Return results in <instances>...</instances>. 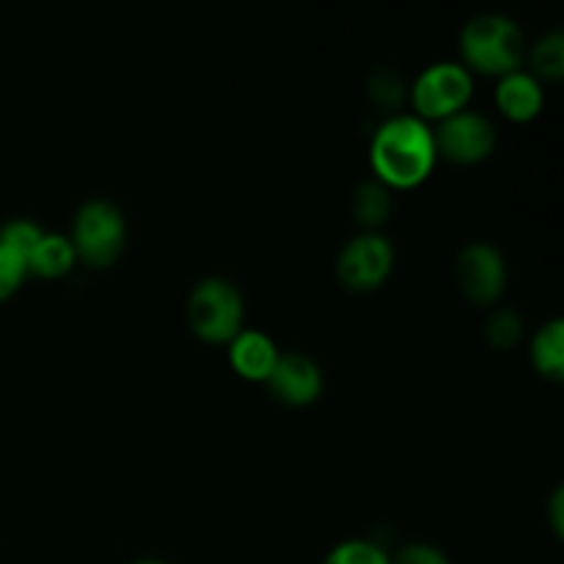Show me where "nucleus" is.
Here are the masks:
<instances>
[{
    "instance_id": "nucleus-1",
    "label": "nucleus",
    "mask_w": 564,
    "mask_h": 564,
    "mask_svg": "<svg viewBox=\"0 0 564 564\" xmlns=\"http://www.w3.org/2000/svg\"><path fill=\"white\" fill-rule=\"evenodd\" d=\"M375 180L389 191H411L433 174L438 154L430 124L416 116H391L369 143Z\"/></svg>"
},
{
    "instance_id": "nucleus-2",
    "label": "nucleus",
    "mask_w": 564,
    "mask_h": 564,
    "mask_svg": "<svg viewBox=\"0 0 564 564\" xmlns=\"http://www.w3.org/2000/svg\"><path fill=\"white\" fill-rule=\"evenodd\" d=\"M460 55L468 72L505 77L521 69L523 31L505 14H479L463 28Z\"/></svg>"
},
{
    "instance_id": "nucleus-3",
    "label": "nucleus",
    "mask_w": 564,
    "mask_h": 564,
    "mask_svg": "<svg viewBox=\"0 0 564 564\" xmlns=\"http://www.w3.org/2000/svg\"><path fill=\"white\" fill-rule=\"evenodd\" d=\"M246 303L240 290L220 275L198 281L187 297V325L207 345H229L242 330Z\"/></svg>"
},
{
    "instance_id": "nucleus-4",
    "label": "nucleus",
    "mask_w": 564,
    "mask_h": 564,
    "mask_svg": "<svg viewBox=\"0 0 564 564\" xmlns=\"http://www.w3.org/2000/svg\"><path fill=\"white\" fill-rule=\"evenodd\" d=\"M72 248L83 264L94 270H105L116 264L127 242L124 215L108 198H91L75 213L72 224Z\"/></svg>"
},
{
    "instance_id": "nucleus-5",
    "label": "nucleus",
    "mask_w": 564,
    "mask_h": 564,
    "mask_svg": "<svg viewBox=\"0 0 564 564\" xmlns=\"http://www.w3.org/2000/svg\"><path fill=\"white\" fill-rule=\"evenodd\" d=\"M471 94V72L455 61H438L416 77L411 88V102L416 108V119L427 124V121H444L466 110Z\"/></svg>"
},
{
    "instance_id": "nucleus-6",
    "label": "nucleus",
    "mask_w": 564,
    "mask_h": 564,
    "mask_svg": "<svg viewBox=\"0 0 564 564\" xmlns=\"http://www.w3.org/2000/svg\"><path fill=\"white\" fill-rule=\"evenodd\" d=\"M394 268V246L378 231H364L341 248L336 259V279L350 292L378 290Z\"/></svg>"
},
{
    "instance_id": "nucleus-7",
    "label": "nucleus",
    "mask_w": 564,
    "mask_h": 564,
    "mask_svg": "<svg viewBox=\"0 0 564 564\" xmlns=\"http://www.w3.org/2000/svg\"><path fill=\"white\" fill-rule=\"evenodd\" d=\"M435 154L455 165H477L494 152L496 127L477 110H460L433 130Z\"/></svg>"
},
{
    "instance_id": "nucleus-8",
    "label": "nucleus",
    "mask_w": 564,
    "mask_h": 564,
    "mask_svg": "<svg viewBox=\"0 0 564 564\" xmlns=\"http://www.w3.org/2000/svg\"><path fill=\"white\" fill-rule=\"evenodd\" d=\"M455 284L477 306H490L507 286V262L490 242H468L455 259Z\"/></svg>"
},
{
    "instance_id": "nucleus-9",
    "label": "nucleus",
    "mask_w": 564,
    "mask_h": 564,
    "mask_svg": "<svg viewBox=\"0 0 564 564\" xmlns=\"http://www.w3.org/2000/svg\"><path fill=\"white\" fill-rule=\"evenodd\" d=\"M264 386L284 405L306 408L323 394V369L306 352H279V361Z\"/></svg>"
},
{
    "instance_id": "nucleus-10",
    "label": "nucleus",
    "mask_w": 564,
    "mask_h": 564,
    "mask_svg": "<svg viewBox=\"0 0 564 564\" xmlns=\"http://www.w3.org/2000/svg\"><path fill=\"white\" fill-rule=\"evenodd\" d=\"M279 361V347L262 330L242 328L235 339L229 341V364L242 380L251 383H264Z\"/></svg>"
},
{
    "instance_id": "nucleus-11",
    "label": "nucleus",
    "mask_w": 564,
    "mask_h": 564,
    "mask_svg": "<svg viewBox=\"0 0 564 564\" xmlns=\"http://www.w3.org/2000/svg\"><path fill=\"white\" fill-rule=\"evenodd\" d=\"M543 86L534 75L529 72H510V75L499 77V88H496V105H499L501 116H507L510 121H532L538 119L540 110H543Z\"/></svg>"
},
{
    "instance_id": "nucleus-12",
    "label": "nucleus",
    "mask_w": 564,
    "mask_h": 564,
    "mask_svg": "<svg viewBox=\"0 0 564 564\" xmlns=\"http://www.w3.org/2000/svg\"><path fill=\"white\" fill-rule=\"evenodd\" d=\"M77 257L72 240L64 235H55V231H44L42 240L36 242V248L28 257L25 268L28 275H39V279H61V275L69 273L75 268Z\"/></svg>"
},
{
    "instance_id": "nucleus-13",
    "label": "nucleus",
    "mask_w": 564,
    "mask_h": 564,
    "mask_svg": "<svg viewBox=\"0 0 564 564\" xmlns=\"http://www.w3.org/2000/svg\"><path fill=\"white\" fill-rule=\"evenodd\" d=\"M529 356H532V367L538 369V375L560 383L564 378V323L562 319H551V323H545L543 328L534 334Z\"/></svg>"
},
{
    "instance_id": "nucleus-14",
    "label": "nucleus",
    "mask_w": 564,
    "mask_h": 564,
    "mask_svg": "<svg viewBox=\"0 0 564 564\" xmlns=\"http://www.w3.org/2000/svg\"><path fill=\"white\" fill-rule=\"evenodd\" d=\"M391 213V196L389 187L380 185L378 180L361 182L352 193V215L358 218V224L375 229V226L383 224Z\"/></svg>"
},
{
    "instance_id": "nucleus-15",
    "label": "nucleus",
    "mask_w": 564,
    "mask_h": 564,
    "mask_svg": "<svg viewBox=\"0 0 564 564\" xmlns=\"http://www.w3.org/2000/svg\"><path fill=\"white\" fill-rule=\"evenodd\" d=\"M529 61H532V75L538 80H562L564 77V33L551 31L540 39L538 44L529 53Z\"/></svg>"
},
{
    "instance_id": "nucleus-16",
    "label": "nucleus",
    "mask_w": 564,
    "mask_h": 564,
    "mask_svg": "<svg viewBox=\"0 0 564 564\" xmlns=\"http://www.w3.org/2000/svg\"><path fill=\"white\" fill-rule=\"evenodd\" d=\"M42 226L33 224V220L28 218L6 220V224L0 226V246L9 248L11 253H17L22 262H28V257H31V251L36 248V242L42 240Z\"/></svg>"
},
{
    "instance_id": "nucleus-17",
    "label": "nucleus",
    "mask_w": 564,
    "mask_h": 564,
    "mask_svg": "<svg viewBox=\"0 0 564 564\" xmlns=\"http://www.w3.org/2000/svg\"><path fill=\"white\" fill-rule=\"evenodd\" d=\"M485 336L496 350H512L523 336V319L512 308H499V312L490 314Z\"/></svg>"
},
{
    "instance_id": "nucleus-18",
    "label": "nucleus",
    "mask_w": 564,
    "mask_h": 564,
    "mask_svg": "<svg viewBox=\"0 0 564 564\" xmlns=\"http://www.w3.org/2000/svg\"><path fill=\"white\" fill-rule=\"evenodd\" d=\"M323 564H391V560L372 540H345L325 556Z\"/></svg>"
},
{
    "instance_id": "nucleus-19",
    "label": "nucleus",
    "mask_w": 564,
    "mask_h": 564,
    "mask_svg": "<svg viewBox=\"0 0 564 564\" xmlns=\"http://www.w3.org/2000/svg\"><path fill=\"white\" fill-rule=\"evenodd\" d=\"M25 275H28L25 262H22L17 253H11L9 248L0 246V303L9 301V297L20 290Z\"/></svg>"
},
{
    "instance_id": "nucleus-20",
    "label": "nucleus",
    "mask_w": 564,
    "mask_h": 564,
    "mask_svg": "<svg viewBox=\"0 0 564 564\" xmlns=\"http://www.w3.org/2000/svg\"><path fill=\"white\" fill-rule=\"evenodd\" d=\"M391 564H452V560L444 551L435 549V545L413 543L405 545V549L397 554V560H391Z\"/></svg>"
},
{
    "instance_id": "nucleus-21",
    "label": "nucleus",
    "mask_w": 564,
    "mask_h": 564,
    "mask_svg": "<svg viewBox=\"0 0 564 564\" xmlns=\"http://www.w3.org/2000/svg\"><path fill=\"white\" fill-rule=\"evenodd\" d=\"M562 501H564V490L556 488L554 496H551L549 512H551V527H554V532L560 534V538H562V527H564V521H562Z\"/></svg>"
},
{
    "instance_id": "nucleus-22",
    "label": "nucleus",
    "mask_w": 564,
    "mask_h": 564,
    "mask_svg": "<svg viewBox=\"0 0 564 564\" xmlns=\"http://www.w3.org/2000/svg\"><path fill=\"white\" fill-rule=\"evenodd\" d=\"M132 564H169V562H163V560H138V562H132Z\"/></svg>"
}]
</instances>
